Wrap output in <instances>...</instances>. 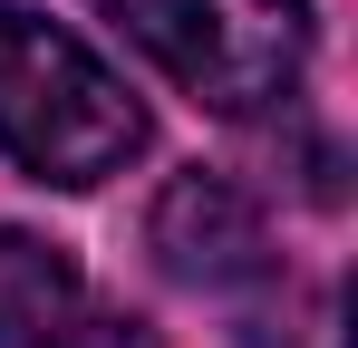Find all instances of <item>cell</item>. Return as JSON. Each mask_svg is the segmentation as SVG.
Wrapping results in <instances>:
<instances>
[{
    "mask_svg": "<svg viewBox=\"0 0 358 348\" xmlns=\"http://www.w3.org/2000/svg\"><path fill=\"white\" fill-rule=\"evenodd\" d=\"M0 155L59 194H87L145 155V107L78 29L0 0Z\"/></svg>",
    "mask_w": 358,
    "mask_h": 348,
    "instance_id": "1",
    "label": "cell"
},
{
    "mask_svg": "<svg viewBox=\"0 0 358 348\" xmlns=\"http://www.w3.org/2000/svg\"><path fill=\"white\" fill-rule=\"evenodd\" d=\"M203 116H271L310 68V0H97Z\"/></svg>",
    "mask_w": 358,
    "mask_h": 348,
    "instance_id": "2",
    "label": "cell"
},
{
    "mask_svg": "<svg viewBox=\"0 0 358 348\" xmlns=\"http://www.w3.org/2000/svg\"><path fill=\"white\" fill-rule=\"evenodd\" d=\"M155 261H165L184 290H203V300H242V290L281 281L252 194L223 184V174H175V184H165V203H155Z\"/></svg>",
    "mask_w": 358,
    "mask_h": 348,
    "instance_id": "3",
    "label": "cell"
},
{
    "mask_svg": "<svg viewBox=\"0 0 358 348\" xmlns=\"http://www.w3.org/2000/svg\"><path fill=\"white\" fill-rule=\"evenodd\" d=\"M0 348H155L39 232H0Z\"/></svg>",
    "mask_w": 358,
    "mask_h": 348,
    "instance_id": "4",
    "label": "cell"
}]
</instances>
